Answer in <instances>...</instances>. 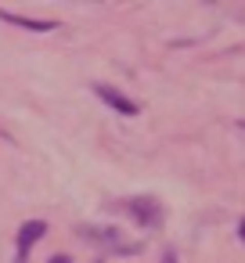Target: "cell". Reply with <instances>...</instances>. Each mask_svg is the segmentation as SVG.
Here are the masks:
<instances>
[{
  "label": "cell",
  "instance_id": "277c9868",
  "mask_svg": "<svg viewBox=\"0 0 245 263\" xmlns=\"http://www.w3.org/2000/svg\"><path fill=\"white\" fill-rule=\"evenodd\" d=\"M0 18L11 22V26H22V29H29V33H51V29H58L54 22H44V18H26V15H15V11H4V8H0Z\"/></svg>",
  "mask_w": 245,
  "mask_h": 263
},
{
  "label": "cell",
  "instance_id": "8992f818",
  "mask_svg": "<svg viewBox=\"0 0 245 263\" xmlns=\"http://www.w3.org/2000/svg\"><path fill=\"white\" fill-rule=\"evenodd\" d=\"M47 263H72V259H69V256H51Z\"/></svg>",
  "mask_w": 245,
  "mask_h": 263
},
{
  "label": "cell",
  "instance_id": "52a82bcc",
  "mask_svg": "<svg viewBox=\"0 0 245 263\" xmlns=\"http://www.w3.org/2000/svg\"><path fill=\"white\" fill-rule=\"evenodd\" d=\"M238 234H241V241H245V216H241V223H238Z\"/></svg>",
  "mask_w": 245,
  "mask_h": 263
},
{
  "label": "cell",
  "instance_id": "3957f363",
  "mask_svg": "<svg viewBox=\"0 0 245 263\" xmlns=\"http://www.w3.org/2000/svg\"><path fill=\"white\" fill-rule=\"evenodd\" d=\"M44 234H47V223H44V220H29V223H22V227H18V259H15V263H26L29 249H33Z\"/></svg>",
  "mask_w": 245,
  "mask_h": 263
},
{
  "label": "cell",
  "instance_id": "5b68a950",
  "mask_svg": "<svg viewBox=\"0 0 245 263\" xmlns=\"http://www.w3.org/2000/svg\"><path fill=\"white\" fill-rule=\"evenodd\" d=\"M80 234L83 238H90V241H101V245H112V249H130L134 252V245H126L116 231H108V227H80Z\"/></svg>",
  "mask_w": 245,
  "mask_h": 263
},
{
  "label": "cell",
  "instance_id": "ba28073f",
  "mask_svg": "<svg viewBox=\"0 0 245 263\" xmlns=\"http://www.w3.org/2000/svg\"><path fill=\"white\" fill-rule=\"evenodd\" d=\"M162 263H177V259H173V252H166V259H162Z\"/></svg>",
  "mask_w": 245,
  "mask_h": 263
},
{
  "label": "cell",
  "instance_id": "7a4b0ae2",
  "mask_svg": "<svg viewBox=\"0 0 245 263\" xmlns=\"http://www.w3.org/2000/svg\"><path fill=\"white\" fill-rule=\"evenodd\" d=\"M94 94H98L108 108H116L119 116H137V101H130L123 90H116V87H108V83H94Z\"/></svg>",
  "mask_w": 245,
  "mask_h": 263
},
{
  "label": "cell",
  "instance_id": "6da1fadb",
  "mask_svg": "<svg viewBox=\"0 0 245 263\" xmlns=\"http://www.w3.org/2000/svg\"><path fill=\"white\" fill-rule=\"evenodd\" d=\"M123 213H130L141 227H159L162 223V205L155 198H126L123 202Z\"/></svg>",
  "mask_w": 245,
  "mask_h": 263
}]
</instances>
